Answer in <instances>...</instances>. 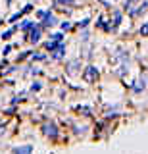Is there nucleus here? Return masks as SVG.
Here are the masks:
<instances>
[{
	"mask_svg": "<svg viewBox=\"0 0 148 154\" xmlns=\"http://www.w3.org/2000/svg\"><path fill=\"white\" fill-rule=\"evenodd\" d=\"M85 81H87V83H94V81L98 79V69L94 66H89L87 69H85Z\"/></svg>",
	"mask_w": 148,
	"mask_h": 154,
	"instance_id": "1",
	"label": "nucleus"
},
{
	"mask_svg": "<svg viewBox=\"0 0 148 154\" xmlns=\"http://www.w3.org/2000/svg\"><path fill=\"white\" fill-rule=\"evenodd\" d=\"M146 6H148L146 2H140V4H137V8H133L129 14H131V16H140V14L146 12Z\"/></svg>",
	"mask_w": 148,
	"mask_h": 154,
	"instance_id": "2",
	"label": "nucleus"
},
{
	"mask_svg": "<svg viewBox=\"0 0 148 154\" xmlns=\"http://www.w3.org/2000/svg\"><path fill=\"white\" fill-rule=\"evenodd\" d=\"M41 25H37L35 29H33V31H31V35H29V41L31 42H39V38H41Z\"/></svg>",
	"mask_w": 148,
	"mask_h": 154,
	"instance_id": "3",
	"label": "nucleus"
},
{
	"mask_svg": "<svg viewBox=\"0 0 148 154\" xmlns=\"http://www.w3.org/2000/svg\"><path fill=\"white\" fill-rule=\"evenodd\" d=\"M56 125L54 123H46L44 125V135H48V137H56Z\"/></svg>",
	"mask_w": 148,
	"mask_h": 154,
	"instance_id": "4",
	"label": "nucleus"
},
{
	"mask_svg": "<svg viewBox=\"0 0 148 154\" xmlns=\"http://www.w3.org/2000/svg\"><path fill=\"white\" fill-rule=\"evenodd\" d=\"M33 152V146L31 144H25V146H20V148H16L14 150V154H31Z\"/></svg>",
	"mask_w": 148,
	"mask_h": 154,
	"instance_id": "5",
	"label": "nucleus"
},
{
	"mask_svg": "<svg viewBox=\"0 0 148 154\" xmlns=\"http://www.w3.org/2000/svg\"><path fill=\"white\" fill-rule=\"evenodd\" d=\"M42 17H44V25H46V27H52V25L56 23V17L52 16V14H44Z\"/></svg>",
	"mask_w": 148,
	"mask_h": 154,
	"instance_id": "6",
	"label": "nucleus"
},
{
	"mask_svg": "<svg viewBox=\"0 0 148 154\" xmlns=\"http://www.w3.org/2000/svg\"><path fill=\"white\" fill-rule=\"evenodd\" d=\"M52 52H54V58H56V60H60V58L64 56L65 48H64V45H58V46H56V48H54V50H52Z\"/></svg>",
	"mask_w": 148,
	"mask_h": 154,
	"instance_id": "7",
	"label": "nucleus"
},
{
	"mask_svg": "<svg viewBox=\"0 0 148 154\" xmlns=\"http://www.w3.org/2000/svg\"><path fill=\"white\" fill-rule=\"evenodd\" d=\"M119 19H121V14H119V12H116V14H113V25H112V29L119 25Z\"/></svg>",
	"mask_w": 148,
	"mask_h": 154,
	"instance_id": "8",
	"label": "nucleus"
},
{
	"mask_svg": "<svg viewBox=\"0 0 148 154\" xmlns=\"http://www.w3.org/2000/svg\"><path fill=\"white\" fill-rule=\"evenodd\" d=\"M135 4H137V0H127V4H125V8H127V12H131L133 8H135Z\"/></svg>",
	"mask_w": 148,
	"mask_h": 154,
	"instance_id": "9",
	"label": "nucleus"
},
{
	"mask_svg": "<svg viewBox=\"0 0 148 154\" xmlns=\"http://www.w3.org/2000/svg\"><path fill=\"white\" fill-rule=\"evenodd\" d=\"M140 35L142 37H148V23H144V25L140 27Z\"/></svg>",
	"mask_w": 148,
	"mask_h": 154,
	"instance_id": "10",
	"label": "nucleus"
},
{
	"mask_svg": "<svg viewBox=\"0 0 148 154\" xmlns=\"http://www.w3.org/2000/svg\"><path fill=\"white\" fill-rule=\"evenodd\" d=\"M60 4H73V0H56V6H60Z\"/></svg>",
	"mask_w": 148,
	"mask_h": 154,
	"instance_id": "11",
	"label": "nucleus"
},
{
	"mask_svg": "<svg viewBox=\"0 0 148 154\" xmlns=\"http://www.w3.org/2000/svg\"><path fill=\"white\" fill-rule=\"evenodd\" d=\"M31 27H33V21H25L21 25V29H25V31H27V29H31Z\"/></svg>",
	"mask_w": 148,
	"mask_h": 154,
	"instance_id": "12",
	"label": "nucleus"
},
{
	"mask_svg": "<svg viewBox=\"0 0 148 154\" xmlns=\"http://www.w3.org/2000/svg\"><path fill=\"white\" fill-rule=\"evenodd\" d=\"M14 31H16V29H10V31H6V33H4V35H2V38H10V35H12Z\"/></svg>",
	"mask_w": 148,
	"mask_h": 154,
	"instance_id": "13",
	"label": "nucleus"
},
{
	"mask_svg": "<svg viewBox=\"0 0 148 154\" xmlns=\"http://www.w3.org/2000/svg\"><path fill=\"white\" fill-rule=\"evenodd\" d=\"M71 25H69V23L68 21H64V23H62V29H64V31H65V29H69Z\"/></svg>",
	"mask_w": 148,
	"mask_h": 154,
	"instance_id": "14",
	"label": "nucleus"
}]
</instances>
